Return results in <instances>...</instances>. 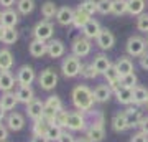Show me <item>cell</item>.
I'll return each mask as SVG.
<instances>
[{
	"mask_svg": "<svg viewBox=\"0 0 148 142\" xmlns=\"http://www.w3.org/2000/svg\"><path fill=\"white\" fill-rule=\"evenodd\" d=\"M71 99H73V104L77 111H82V112H89L94 107V91L90 89L89 86L86 84H77L74 86L73 93H71Z\"/></svg>",
	"mask_w": 148,
	"mask_h": 142,
	"instance_id": "obj_1",
	"label": "cell"
},
{
	"mask_svg": "<svg viewBox=\"0 0 148 142\" xmlns=\"http://www.w3.org/2000/svg\"><path fill=\"white\" fill-rule=\"evenodd\" d=\"M86 137L92 142H102L106 137V117L101 111H95L94 117L89 121L87 129H86Z\"/></svg>",
	"mask_w": 148,
	"mask_h": 142,
	"instance_id": "obj_2",
	"label": "cell"
},
{
	"mask_svg": "<svg viewBox=\"0 0 148 142\" xmlns=\"http://www.w3.org/2000/svg\"><path fill=\"white\" fill-rule=\"evenodd\" d=\"M81 69H82L81 58H77L73 53L63 56V61H61V73H63L64 78H76V76H81Z\"/></svg>",
	"mask_w": 148,
	"mask_h": 142,
	"instance_id": "obj_3",
	"label": "cell"
},
{
	"mask_svg": "<svg viewBox=\"0 0 148 142\" xmlns=\"http://www.w3.org/2000/svg\"><path fill=\"white\" fill-rule=\"evenodd\" d=\"M147 48H148L147 38L140 37V35H132L125 43V51L132 58H140L143 53L147 51Z\"/></svg>",
	"mask_w": 148,
	"mask_h": 142,
	"instance_id": "obj_4",
	"label": "cell"
},
{
	"mask_svg": "<svg viewBox=\"0 0 148 142\" xmlns=\"http://www.w3.org/2000/svg\"><path fill=\"white\" fill-rule=\"evenodd\" d=\"M87 112H82V111H73V112H69L68 116V122H66V129L71 132H79V131H86L87 129V116H86Z\"/></svg>",
	"mask_w": 148,
	"mask_h": 142,
	"instance_id": "obj_5",
	"label": "cell"
},
{
	"mask_svg": "<svg viewBox=\"0 0 148 142\" xmlns=\"http://www.w3.org/2000/svg\"><path fill=\"white\" fill-rule=\"evenodd\" d=\"M32 35L35 40H41V42H49L53 40L54 35V25L49 20H41L33 26Z\"/></svg>",
	"mask_w": 148,
	"mask_h": 142,
	"instance_id": "obj_6",
	"label": "cell"
},
{
	"mask_svg": "<svg viewBox=\"0 0 148 142\" xmlns=\"http://www.w3.org/2000/svg\"><path fill=\"white\" fill-rule=\"evenodd\" d=\"M58 73L54 71L53 68H46L43 69L41 73H40V76H38V86L41 88V89L45 91H53L56 86H58Z\"/></svg>",
	"mask_w": 148,
	"mask_h": 142,
	"instance_id": "obj_7",
	"label": "cell"
},
{
	"mask_svg": "<svg viewBox=\"0 0 148 142\" xmlns=\"http://www.w3.org/2000/svg\"><path fill=\"white\" fill-rule=\"evenodd\" d=\"M92 51V42L86 37H76L71 45V53L76 55L77 58H86Z\"/></svg>",
	"mask_w": 148,
	"mask_h": 142,
	"instance_id": "obj_8",
	"label": "cell"
},
{
	"mask_svg": "<svg viewBox=\"0 0 148 142\" xmlns=\"http://www.w3.org/2000/svg\"><path fill=\"white\" fill-rule=\"evenodd\" d=\"M15 76H16L18 86H32L35 83V79H38L33 66H30V64H21L20 68L16 69Z\"/></svg>",
	"mask_w": 148,
	"mask_h": 142,
	"instance_id": "obj_9",
	"label": "cell"
},
{
	"mask_svg": "<svg viewBox=\"0 0 148 142\" xmlns=\"http://www.w3.org/2000/svg\"><path fill=\"white\" fill-rule=\"evenodd\" d=\"M45 101L41 99H33L30 104H27V114L32 121H40L45 116Z\"/></svg>",
	"mask_w": 148,
	"mask_h": 142,
	"instance_id": "obj_10",
	"label": "cell"
},
{
	"mask_svg": "<svg viewBox=\"0 0 148 142\" xmlns=\"http://www.w3.org/2000/svg\"><path fill=\"white\" fill-rule=\"evenodd\" d=\"M95 43H97V46L107 51V50H110L114 48L115 45V37H114V33L109 30V28H102L101 33H99V37L95 38Z\"/></svg>",
	"mask_w": 148,
	"mask_h": 142,
	"instance_id": "obj_11",
	"label": "cell"
},
{
	"mask_svg": "<svg viewBox=\"0 0 148 142\" xmlns=\"http://www.w3.org/2000/svg\"><path fill=\"white\" fill-rule=\"evenodd\" d=\"M5 124H7V127L10 129V131H13V132H18V131H21L23 127H25V117H23V114L21 112H16V111H12L10 114L5 117Z\"/></svg>",
	"mask_w": 148,
	"mask_h": 142,
	"instance_id": "obj_12",
	"label": "cell"
},
{
	"mask_svg": "<svg viewBox=\"0 0 148 142\" xmlns=\"http://www.w3.org/2000/svg\"><path fill=\"white\" fill-rule=\"evenodd\" d=\"M18 20H20L18 10H13V8H5V10H2L0 23L5 26V28H15V26L18 25Z\"/></svg>",
	"mask_w": 148,
	"mask_h": 142,
	"instance_id": "obj_13",
	"label": "cell"
},
{
	"mask_svg": "<svg viewBox=\"0 0 148 142\" xmlns=\"http://www.w3.org/2000/svg\"><path fill=\"white\" fill-rule=\"evenodd\" d=\"M28 53L33 58H43L45 55H48V42H41V40H35L28 43Z\"/></svg>",
	"mask_w": 148,
	"mask_h": 142,
	"instance_id": "obj_14",
	"label": "cell"
},
{
	"mask_svg": "<svg viewBox=\"0 0 148 142\" xmlns=\"http://www.w3.org/2000/svg\"><path fill=\"white\" fill-rule=\"evenodd\" d=\"M64 53H66V45H64L61 40L53 38V40L48 42V56H49V58H53V60L63 58V56H66Z\"/></svg>",
	"mask_w": 148,
	"mask_h": 142,
	"instance_id": "obj_15",
	"label": "cell"
},
{
	"mask_svg": "<svg viewBox=\"0 0 148 142\" xmlns=\"http://www.w3.org/2000/svg\"><path fill=\"white\" fill-rule=\"evenodd\" d=\"M92 91H94L95 103H101V104L107 103V101L114 96V89L110 88V84H99V86H95Z\"/></svg>",
	"mask_w": 148,
	"mask_h": 142,
	"instance_id": "obj_16",
	"label": "cell"
},
{
	"mask_svg": "<svg viewBox=\"0 0 148 142\" xmlns=\"http://www.w3.org/2000/svg\"><path fill=\"white\" fill-rule=\"evenodd\" d=\"M56 21H58L61 26H69L73 25L74 21V10L71 7L64 5L58 8V13H56Z\"/></svg>",
	"mask_w": 148,
	"mask_h": 142,
	"instance_id": "obj_17",
	"label": "cell"
},
{
	"mask_svg": "<svg viewBox=\"0 0 148 142\" xmlns=\"http://www.w3.org/2000/svg\"><path fill=\"white\" fill-rule=\"evenodd\" d=\"M16 83V76L12 71H0V91L2 93H7V91H12L15 88Z\"/></svg>",
	"mask_w": 148,
	"mask_h": 142,
	"instance_id": "obj_18",
	"label": "cell"
},
{
	"mask_svg": "<svg viewBox=\"0 0 148 142\" xmlns=\"http://www.w3.org/2000/svg\"><path fill=\"white\" fill-rule=\"evenodd\" d=\"M125 112V116L128 117V122H130V129H133V127H138V122L142 121V111H140V106L137 104H130L127 106V109L123 111Z\"/></svg>",
	"mask_w": 148,
	"mask_h": 142,
	"instance_id": "obj_19",
	"label": "cell"
},
{
	"mask_svg": "<svg viewBox=\"0 0 148 142\" xmlns=\"http://www.w3.org/2000/svg\"><path fill=\"white\" fill-rule=\"evenodd\" d=\"M101 30H102L101 23H99L97 20H94V18H90V20L84 25V28H82L81 32H82V37L89 38V40H95V38L99 37Z\"/></svg>",
	"mask_w": 148,
	"mask_h": 142,
	"instance_id": "obj_20",
	"label": "cell"
},
{
	"mask_svg": "<svg viewBox=\"0 0 148 142\" xmlns=\"http://www.w3.org/2000/svg\"><path fill=\"white\" fill-rule=\"evenodd\" d=\"M90 63H92V66L95 68V71H97L99 74H106L107 69L112 66L110 60L107 58V55H104V53H97Z\"/></svg>",
	"mask_w": 148,
	"mask_h": 142,
	"instance_id": "obj_21",
	"label": "cell"
},
{
	"mask_svg": "<svg viewBox=\"0 0 148 142\" xmlns=\"http://www.w3.org/2000/svg\"><path fill=\"white\" fill-rule=\"evenodd\" d=\"M112 129L115 132H125L127 129H130V122H128V117L125 116V112H115L114 117H112Z\"/></svg>",
	"mask_w": 148,
	"mask_h": 142,
	"instance_id": "obj_22",
	"label": "cell"
},
{
	"mask_svg": "<svg viewBox=\"0 0 148 142\" xmlns=\"http://www.w3.org/2000/svg\"><path fill=\"white\" fill-rule=\"evenodd\" d=\"M16 98H18V103H21V104H30L33 99H36L35 98V91H33L32 86H18L15 91Z\"/></svg>",
	"mask_w": 148,
	"mask_h": 142,
	"instance_id": "obj_23",
	"label": "cell"
},
{
	"mask_svg": "<svg viewBox=\"0 0 148 142\" xmlns=\"http://www.w3.org/2000/svg\"><path fill=\"white\" fill-rule=\"evenodd\" d=\"M114 96L117 98V103L123 106H130L133 104V89L130 88H119L117 91H114Z\"/></svg>",
	"mask_w": 148,
	"mask_h": 142,
	"instance_id": "obj_24",
	"label": "cell"
},
{
	"mask_svg": "<svg viewBox=\"0 0 148 142\" xmlns=\"http://www.w3.org/2000/svg\"><path fill=\"white\" fill-rule=\"evenodd\" d=\"M104 78L107 79V84H110V88L114 91H117L120 88V73H119V69H117L115 64H112L110 68L107 69V73L104 74Z\"/></svg>",
	"mask_w": 148,
	"mask_h": 142,
	"instance_id": "obj_25",
	"label": "cell"
},
{
	"mask_svg": "<svg viewBox=\"0 0 148 142\" xmlns=\"http://www.w3.org/2000/svg\"><path fill=\"white\" fill-rule=\"evenodd\" d=\"M13 55L8 48H0V71H10L13 68Z\"/></svg>",
	"mask_w": 148,
	"mask_h": 142,
	"instance_id": "obj_26",
	"label": "cell"
},
{
	"mask_svg": "<svg viewBox=\"0 0 148 142\" xmlns=\"http://www.w3.org/2000/svg\"><path fill=\"white\" fill-rule=\"evenodd\" d=\"M0 104L5 111H13L18 104V98L13 91H7V93H2L0 96Z\"/></svg>",
	"mask_w": 148,
	"mask_h": 142,
	"instance_id": "obj_27",
	"label": "cell"
},
{
	"mask_svg": "<svg viewBox=\"0 0 148 142\" xmlns=\"http://www.w3.org/2000/svg\"><path fill=\"white\" fill-rule=\"evenodd\" d=\"M117 69H119V73H120V76H125V74H130L133 73L135 69H133V61L130 60V56H120V58L117 60L115 63Z\"/></svg>",
	"mask_w": 148,
	"mask_h": 142,
	"instance_id": "obj_28",
	"label": "cell"
},
{
	"mask_svg": "<svg viewBox=\"0 0 148 142\" xmlns=\"http://www.w3.org/2000/svg\"><path fill=\"white\" fill-rule=\"evenodd\" d=\"M133 104L137 106L148 104V88L140 86V84L133 88Z\"/></svg>",
	"mask_w": 148,
	"mask_h": 142,
	"instance_id": "obj_29",
	"label": "cell"
},
{
	"mask_svg": "<svg viewBox=\"0 0 148 142\" xmlns=\"http://www.w3.org/2000/svg\"><path fill=\"white\" fill-rule=\"evenodd\" d=\"M90 20V15L89 13H86L81 7H77L76 10H74V21H73V26L74 28H77V30H82L84 25L87 21Z\"/></svg>",
	"mask_w": 148,
	"mask_h": 142,
	"instance_id": "obj_30",
	"label": "cell"
},
{
	"mask_svg": "<svg viewBox=\"0 0 148 142\" xmlns=\"http://www.w3.org/2000/svg\"><path fill=\"white\" fill-rule=\"evenodd\" d=\"M127 2H128V15L138 17L142 13H145L147 0H127Z\"/></svg>",
	"mask_w": 148,
	"mask_h": 142,
	"instance_id": "obj_31",
	"label": "cell"
},
{
	"mask_svg": "<svg viewBox=\"0 0 148 142\" xmlns=\"http://www.w3.org/2000/svg\"><path fill=\"white\" fill-rule=\"evenodd\" d=\"M56 13H58V5L48 0L41 5V15H43V20H51V18H56Z\"/></svg>",
	"mask_w": 148,
	"mask_h": 142,
	"instance_id": "obj_32",
	"label": "cell"
},
{
	"mask_svg": "<svg viewBox=\"0 0 148 142\" xmlns=\"http://www.w3.org/2000/svg\"><path fill=\"white\" fill-rule=\"evenodd\" d=\"M45 107H46V109H51V111H56V112H59V111L64 109L61 98H59V96H56V94L48 96L46 101H45Z\"/></svg>",
	"mask_w": 148,
	"mask_h": 142,
	"instance_id": "obj_33",
	"label": "cell"
},
{
	"mask_svg": "<svg viewBox=\"0 0 148 142\" xmlns=\"http://www.w3.org/2000/svg\"><path fill=\"white\" fill-rule=\"evenodd\" d=\"M16 10L20 15H30L35 10V0H16Z\"/></svg>",
	"mask_w": 148,
	"mask_h": 142,
	"instance_id": "obj_34",
	"label": "cell"
},
{
	"mask_svg": "<svg viewBox=\"0 0 148 142\" xmlns=\"http://www.w3.org/2000/svg\"><path fill=\"white\" fill-rule=\"evenodd\" d=\"M64 129L58 124H53V126H48V131H46V137L49 142H58L59 137L63 136Z\"/></svg>",
	"mask_w": 148,
	"mask_h": 142,
	"instance_id": "obj_35",
	"label": "cell"
},
{
	"mask_svg": "<svg viewBox=\"0 0 148 142\" xmlns=\"http://www.w3.org/2000/svg\"><path fill=\"white\" fill-rule=\"evenodd\" d=\"M112 13L115 17H122V15H125V13H128V2L127 0H114Z\"/></svg>",
	"mask_w": 148,
	"mask_h": 142,
	"instance_id": "obj_36",
	"label": "cell"
},
{
	"mask_svg": "<svg viewBox=\"0 0 148 142\" xmlns=\"http://www.w3.org/2000/svg\"><path fill=\"white\" fill-rule=\"evenodd\" d=\"M120 86L122 88H130L133 89L135 86H138V78L135 73H130V74H125L120 78Z\"/></svg>",
	"mask_w": 148,
	"mask_h": 142,
	"instance_id": "obj_37",
	"label": "cell"
},
{
	"mask_svg": "<svg viewBox=\"0 0 148 142\" xmlns=\"http://www.w3.org/2000/svg\"><path fill=\"white\" fill-rule=\"evenodd\" d=\"M16 40H18V32H16V28H5L2 43H3V45H13V43H16Z\"/></svg>",
	"mask_w": 148,
	"mask_h": 142,
	"instance_id": "obj_38",
	"label": "cell"
},
{
	"mask_svg": "<svg viewBox=\"0 0 148 142\" xmlns=\"http://www.w3.org/2000/svg\"><path fill=\"white\" fill-rule=\"evenodd\" d=\"M112 5H114V0H97V13L101 15L112 13Z\"/></svg>",
	"mask_w": 148,
	"mask_h": 142,
	"instance_id": "obj_39",
	"label": "cell"
},
{
	"mask_svg": "<svg viewBox=\"0 0 148 142\" xmlns=\"http://www.w3.org/2000/svg\"><path fill=\"white\" fill-rule=\"evenodd\" d=\"M46 131H48V124L43 121V119L33 121V126H32L33 136H46Z\"/></svg>",
	"mask_w": 148,
	"mask_h": 142,
	"instance_id": "obj_40",
	"label": "cell"
},
{
	"mask_svg": "<svg viewBox=\"0 0 148 142\" xmlns=\"http://www.w3.org/2000/svg\"><path fill=\"white\" fill-rule=\"evenodd\" d=\"M79 7L86 13H89L90 17L94 15V13H97V0H82L79 3Z\"/></svg>",
	"mask_w": 148,
	"mask_h": 142,
	"instance_id": "obj_41",
	"label": "cell"
},
{
	"mask_svg": "<svg viewBox=\"0 0 148 142\" xmlns=\"http://www.w3.org/2000/svg\"><path fill=\"white\" fill-rule=\"evenodd\" d=\"M81 76L84 79H94L99 76V73L95 71V68L92 66V63H87V64H82V69H81Z\"/></svg>",
	"mask_w": 148,
	"mask_h": 142,
	"instance_id": "obj_42",
	"label": "cell"
},
{
	"mask_svg": "<svg viewBox=\"0 0 148 142\" xmlns=\"http://www.w3.org/2000/svg\"><path fill=\"white\" fill-rule=\"evenodd\" d=\"M137 30L142 33H148V13H142L137 17Z\"/></svg>",
	"mask_w": 148,
	"mask_h": 142,
	"instance_id": "obj_43",
	"label": "cell"
},
{
	"mask_svg": "<svg viewBox=\"0 0 148 142\" xmlns=\"http://www.w3.org/2000/svg\"><path fill=\"white\" fill-rule=\"evenodd\" d=\"M68 116H69V112L68 111H59L58 112V116H56V124L58 126H61L63 129H66V122H68Z\"/></svg>",
	"mask_w": 148,
	"mask_h": 142,
	"instance_id": "obj_44",
	"label": "cell"
},
{
	"mask_svg": "<svg viewBox=\"0 0 148 142\" xmlns=\"http://www.w3.org/2000/svg\"><path fill=\"white\" fill-rule=\"evenodd\" d=\"M130 142H148V136L138 131L137 134H133V136L130 137Z\"/></svg>",
	"mask_w": 148,
	"mask_h": 142,
	"instance_id": "obj_45",
	"label": "cell"
},
{
	"mask_svg": "<svg viewBox=\"0 0 148 142\" xmlns=\"http://www.w3.org/2000/svg\"><path fill=\"white\" fill-rule=\"evenodd\" d=\"M138 131L148 136V116H143L142 121L138 122Z\"/></svg>",
	"mask_w": 148,
	"mask_h": 142,
	"instance_id": "obj_46",
	"label": "cell"
},
{
	"mask_svg": "<svg viewBox=\"0 0 148 142\" xmlns=\"http://www.w3.org/2000/svg\"><path fill=\"white\" fill-rule=\"evenodd\" d=\"M8 127H7V124H2L0 122V142H7V139H8Z\"/></svg>",
	"mask_w": 148,
	"mask_h": 142,
	"instance_id": "obj_47",
	"label": "cell"
},
{
	"mask_svg": "<svg viewBox=\"0 0 148 142\" xmlns=\"http://www.w3.org/2000/svg\"><path fill=\"white\" fill-rule=\"evenodd\" d=\"M138 63H140V68L142 69H145V71H148V51H145L138 58Z\"/></svg>",
	"mask_w": 148,
	"mask_h": 142,
	"instance_id": "obj_48",
	"label": "cell"
},
{
	"mask_svg": "<svg viewBox=\"0 0 148 142\" xmlns=\"http://www.w3.org/2000/svg\"><path fill=\"white\" fill-rule=\"evenodd\" d=\"M58 142H76V137H74L71 132L64 131V132H63V136L59 137V141H58Z\"/></svg>",
	"mask_w": 148,
	"mask_h": 142,
	"instance_id": "obj_49",
	"label": "cell"
},
{
	"mask_svg": "<svg viewBox=\"0 0 148 142\" xmlns=\"http://www.w3.org/2000/svg\"><path fill=\"white\" fill-rule=\"evenodd\" d=\"M16 0H0V7L5 10V8H12V7L15 5Z\"/></svg>",
	"mask_w": 148,
	"mask_h": 142,
	"instance_id": "obj_50",
	"label": "cell"
},
{
	"mask_svg": "<svg viewBox=\"0 0 148 142\" xmlns=\"http://www.w3.org/2000/svg\"><path fill=\"white\" fill-rule=\"evenodd\" d=\"M32 142H49V141H48L46 136H33Z\"/></svg>",
	"mask_w": 148,
	"mask_h": 142,
	"instance_id": "obj_51",
	"label": "cell"
},
{
	"mask_svg": "<svg viewBox=\"0 0 148 142\" xmlns=\"http://www.w3.org/2000/svg\"><path fill=\"white\" fill-rule=\"evenodd\" d=\"M5 114H7V111L3 109V107H2V104H0V122H2V121H3V119L7 117Z\"/></svg>",
	"mask_w": 148,
	"mask_h": 142,
	"instance_id": "obj_52",
	"label": "cell"
},
{
	"mask_svg": "<svg viewBox=\"0 0 148 142\" xmlns=\"http://www.w3.org/2000/svg\"><path fill=\"white\" fill-rule=\"evenodd\" d=\"M3 33H5V26H3L2 23H0V42L3 40Z\"/></svg>",
	"mask_w": 148,
	"mask_h": 142,
	"instance_id": "obj_53",
	"label": "cell"
},
{
	"mask_svg": "<svg viewBox=\"0 0 148 142\" xmlns=\"http://www.w3.org/2000/svg\"><path fill=\"white\" fill-rule=\"evenodd\" d=\"M76 142H92V141H90V139H87V137H79V139H76Z\"/></svg>",
	"mask_w": 148,
	"mask_h": 142,
	"instance_id": "obj_54",
	"label": "cell"
},
{
	"mask_svg": "<svg viewBox=\"0 0 148 142\" xmlns=\"http://www.w3.org/2000/svg\"><path fill=\"white\" fill-rule=\"evenodd\" d=\"M147 45H148V33H147Z\"/></svg>",
	"mask_w": 148,
	"mask_h": 142,
	"instance_id": "obj_55",
	"label": "cell"
},
{
	"mask_svg": "<svg viewBox=\"0 0 148 142\" xmlns=\"http://www.w3.org/2000/svg\"><path fill=\"white\" fill-rule=\"evenodd\" d=\"M147 109H148V104H147Z\"/></svg>",
	"mask_w": 148,
	"mask_h": 142,
	"instance_id": "obj_56",
	"label": "cell"
},
{
	"mask_svg": "<svg viewBox=\"0 0 148 142\" xmlns=\"http://www.w3.org/2000/svg\"><path fill=\"white\" fill-rule=\"evenodd\" d=\"M0 15H2V12H0Z\"/></svg>",
	"mask_w": 148,
	"mask_h": 142,
	"instance_id": "obj_57",
	"label": "cell"
}]
</instances>
